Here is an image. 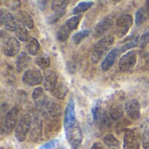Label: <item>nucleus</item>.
Instances as JSON below:
<instances>
[{
	"label": "nucleus",
	"mask_w": 149,
	"mask_h": 149,
	"mask_svg": "<svg viewBox=\"0 0 149 149\" xmlns=\"http://www.w3.org/2000/svg\"><path fill=\"white\" fill-rule=\"evenodd\" d=\"M114 43V37L107 34L103 36L94 46L92 54H91V59L93 63H98L100 61H101L102 57L106 54V53L111 48V47Z\"/></svg>",
	"instance_id": "f257e3e1"
},
{
	"label": "nucleus",
	"mask_w": 149,
	"mask_h": 149,
	"mask_svg": "<svg viewBox=\"0 0 149 149\" xmlns=\"http://www.w3.org/2000/svg\"><path fill=\"white\" fill-rule=\"evenodd\" d=\"M19 113V110L17 107L10 109L3 117L1 123V134L6 135L11 133V131L16 128L18 121L17 116Z\"/></svg>",
	"instance_id": "f03ea898"
},
{
	"label": "nucleus",
	"mask_w": 149,
	"mask_h": 149,
	"mask_svg": "<svg viewBox=\"0 0 149 149\" xmlns=\"http://www.w3.org/2000/svg\"><path fill=\"white\" fill-rule=\"evenodd\" d=\"M31 125H32V119L31 115L24 114L21 117L15 128V137L18 141L22 142L26 140L28 133L31 132Z\"/></svg>",
	"instance_id": "7ed1b4c3"
},
{
	"label": "nucleus",
	"mask_w": 149,
	"mask_h": 149,
	"mask_svg": "<svg viewBox=\"0 0 149 149\" xmlns=\"http://www.w3.org/2000/svg\"><path fill=\"white\" fill-rule=\"evenodd\" d=\"M65 137L72 149H78L82 143L83 134L78 123L65 128Z\"/></svg>",
	"instance_id": "20e7f679"
},
{
	"label": "nucleus",
	"mask_w": 149,
	"mask_h": 149,
	"mask_svg": "<svg viewBox=\"0 0 149 149\" xmlns=\"http://www.w3.org/2000/svg\"><path fill=\"white\" fill-rule=\"evenodd\" d=\"M141 141L142 136L138 128L128 130L124 135L123 149H139Z\"/></svg>",
	"instance_id": "39448f33"
},
{
	"label": "nucleus",
	"mask_w": 149,
	"mask_h": 149,
	"mask_svg": "<svg viewBox=\"0 0 149 149\" xmlns=\"http://www.w3.org/2000/svg\"><path fill=\"white\" fill-rule=\"evenodd\" d=\"M22 82L27 86H37L43 83V75L38 68H29L24 73Z\"/></svg>",
	"instance_id": "423d86ee"
},
{
	"label": "nucleus",
	"mask_w": 149,
	"mask_h": 149,
	"mask_svg": "<svg viewBox=\"0 0 149 149\" xmlns=\"http://www.w3.org/2000/svg\"><path fill=\"white\" fill-rule=\"evenodd\" d=\"M133 17L129 14L121 16L115 24V32L119 38L124 37L133 25Z\"/></svg>",
	"instance_id": "0eeeda50"
},
{
	"label": "nucleus",
	"mask_w": 149,
	"mask_h": 149,
	"mask_svg": "<svg viewBox=\"0 0 149 149\" xmlns=\"http://www.w3.org/2000/svg\"><path fill=\"white\" fill-rule=\"evenodd\" d=\"M20 43L18 40L13 36L6 38L3 42V51L5 55L13 57L17 55L19 52Z\"/></svg>",
	"instance_id": "6e6552de"
},
{
	"label": "nucleus",
	"mask_w": 149,
	"mask_h": 149,
	"mask_svg": "<svg viewBox=\"0 0 149 149\" xmlns=\"http://www.w3.org/2000/svg\"><path fill=\"white\" fill-rule=\"evenodd\" d=\"M136 61H137V52L134 50L129 51L120 58L119 62L120 69L123 72H127L135 66Z\"/></svg>",
	"instance_id": "1a4fd4ad"
},
{
	"label": "nucleus",
	"mask_w": 149,
	"mask_h": 149,
	"mask_svg": "<svg viewBox=\"0 0 149 149\" xmlns=\"http://www.w3.org/2000/svg\"><path fill=\"white\" fill-rule=\"evenodd\" d=\"M0 23L2 25L4 26L6 30L10 32H15L17 25L14 16L4 9L0 10Z\"/></svg>",
	"instance_id": "9d476101"
},
{
	"label": "nucleus",
	"mask_w": 149,
	"mask_h": 149,
	"mask_svg": "<svg viewBox=\"0 0 149 149\" xmlns=\"http://www.w3.org/2000/svg\"><path fill=\"white\" fill-rule=\"evenodd\" d=\"M58 77L56 72L53 70H45L43 74V87L45 90L47 91H52L53 89L56 87L58 82Z\"/></svg>",
	"instance_id": "9b49d317"
},
{
	"label": "nucleus",
	"mask_w": 149,
	"mask_h": 149,
	"mask_svg": "<svg viewBox=\"0 0 149 149\" xmlns=\"http://www.w3.org/2000/svg\"><path fill=\"white\" fill-rule=\"evenodd\" d=\"M77 123L76 119V112H75V103L72 98L65 111V119H64V129L67 128Z\"/></svg>",
	"instance_id": "f8f14e48"
},
{
	"label": "nucleus",
	"mask_w": 149,
	"mask_h": 149,
	"mask_svg": "<svg viewBox=\"0 0 149 149\" xmlns=\"http://www.w3.org/2000/svg\"><path fill=\"white\" fill-rule=\"evenodd\" d=\"M125 110L127 116L133 120H136L141 117V105L138 100L131 99L125 105Z\"/></svg>",
	"instance_id": "ddd939ff"
},
{
	"label": "nucleus",
	"mask_w": 149,
	"mask_h": 149,
	"mask_svg": "<svg viewBox=\"0 0 149 149\" xmlns=\"http://www.w3.org/2000/svg\"><path fill=\"white\" fill-rule=\"evenodd\" d=\"M113 24V18H111L109 16L103 18L95 26V30H94L95 37L102 36L106 32H107L112 27Z\"/></svg>",
	"instance_id": "4468645a"
},
{
	"label": "nucleus",
	"mask_w": 149,
	"mask_h": 149,
	"mask_svg": "<svg viewBox=\"0 0 149 149\" xmlns=\"http://www.w3.org/2000/svg\"><path fill=\"white\" fill-rule=\"evenodd\" d=\"M32 99H33L35 105H37V107H38V108H45L46 103L48 102L46 95H45L43 88H41V87H38L33 90Z\"/></svg>",
	"instance_id": "2eb2a0df"
},
{
	"label": "nucleus",
	"mask_w": 149,
	"mask_h": 149,
	"mask_svg": "<svg viewBox=\"0 0 149 149\" xmlns=\"http://www.w3.org/2000/svg\"><path fill=\"white\" fill-rule=\"evenodd\" d=\"M42 138V121L37 118L33 123V126L31 125V129L30 132V140L33 142H38L40 141Z\"/></svg>",
	"instance_id": "dca6fc26"
},
{
	"label": "nucleus",
	"mask_w": 149,
	"mask_h": 149,
	"mask_svg": "<svg viewBox=\"0 0 149 149\" xmlns=\"http://www.w3.org/2000/svg\"><path fill=\"white\" fill-rule=\"evenodd\" d=\"M117 55H118V49L116 48L112 49L110 52H108V54L106 55V57L103 59L101 62V68L103 71H107L113 67Z\"/></svg>",
	"instance_id": "f3484780"
},
{
	"label": "nucleus",
	"mask_w": 149,
	"mask_h": 149,
	"mask_svg": "<svg viewBox=\"0 0 149 149\" xmlns=\"http://www.w3.org/2000/svg\"><path fill=\"white\" fill-rule=\"evenodd\" d=\"M67 92H68V87L66 83L63 79L59 78L56 87L52 91V94L58 99H64Z\"/></svg>",
	"instance_id": "a211bd4d"
},
{
	"label": "nucleus",
	"mask_w": 149,
	"mask_h": 149,
	"mask_svg": "<svg viewBox=\"0 0 149 149\" xmlns=\"http://www.w3.org/2000/svg\"><path fill=\"white\" fill-rule=\"evenodd\" d=\"M16 18H17V20L24 25L26 28H33L34 26V21L31 18V16L25 11H18L16 14Z\"/></svg>",
	"instance_id": "6ab92c4d"
},
{
	"label": "nucleus",
	"mask_w": 149,
	"mask_h": 149,
	"mask_svg": "<svg viewBox=\"0 0 149 149\" xmlns=\"http://www.w3.org/2000/svg\"><path fill=\"white\" fill-rule=\"evenodd\" d=\"M45 109L47 112L48 115H50L52 118H58L62 114V108L60 105L53 100H49L46 103Z\"/></svg>",
	"instance_id": "aec40b11"
},
{
	"label": "nucleus",
	"mask_w": 149,
	"mask_h": 149,
	"mask_svg": "<svg viewBox=\"0 0 149 149\" xmlns=\"http://www.w3.org/2000/svg\"><path fill=\"white\" fill-rule=\"evenodd\" d=\"M30 61H31V57L29 56L28 54H26L25 52L19 53L17 57V60H16V69H17V71L19 73L24 71L27 68Z\"/></svg>",
	"instance_id": "412c9836"
},
{
	"label": "nucleus",
	"mask_w": 149,
	"mask_h": 149,
	"mask_svg": "<svg viewBox=\"0 0 149 149\" xmlns=\"http://www.w3.org/2000/svg\"><path fill=\"white\" fill-rule=\"evenodd\" d=\"M34 62H35V64L37 66H38L42 69H45V68H49V66L51 64L50 57L45 53H40V54H38L36 56Z\"/></svg>",
	"instance_id": "4be33fe9"
},
{
	"label": "nucleus",
	"mask_w": 149,
	"mask_h": 149,
	"mask_svg": "<svg viewBox=\"0 0 149 149\" xmlns=\"http://www.w3.org/2000/svg\"><path fill=\"white\" fill-rule=\"evenodd\" d=\"M109 115L111 117V119H113V120H118L120 119H121L124 115V108L123 106L117 103L114 104L111 106L110 111H109Z\"/></svg>",
	"instance_id": "5701e85b"
},
{
	"label": "nucleus",
	"mask_w": 149,
	"mask_h": 149,
	"mask_svg": "<svg viewBox=\"0 0 149 149\" xmlns=\"http://www.w3.org/2000/svg\"><path fill=\"white\" fill-rule=\"evenodd\" d=\"M26 48L28 51V54L31 55H38V51L40 49V45L38 40L36 38H30V40H28V43L26 45Z\"/></svg>",
	"instance_id": "b1692460"
},
{
	"label": "nucleus",
	"mask_w": 149,
	"mask_h": 149,
	"mask_svg": "<svg viewBox=\"0 0 149 149\" xmlns=\"http://www.w3.org/2000/svg\"><path fill=\"white\" fill-rule=\"evenodd\" d=\"M15 34H16V37L18 39V40H21V41H26L29 37L26 27L20 23L17 24V28L15 30Z\"/></svg>",
	"instance_id": "393cba45"
},
{
	"label": "nucleus",
	"mask_w": 149,
	"mask_h": 149,
	"mask_svg": "<svg viewBox=\"0 0 149 149\" xmlns=\"http://www.w3.org/2000/svg\"><path fill=\"white\" fill-rule=\"evenodd\" d=\"M93 4V2L91 1H82L80 3L78 4V5L72 10V13L75 15H79L81 12H84L86 11H87L88 9H90Z\"/></svg>",
	"instance_id": "a878e982"
},
{
	"label": "nucleus",
	"mask_w": 149,
	"mask_h": 149,
	"mask_svg": "<svg viewBox=\"0 0 149 149\" xmlns=\"http://www.w3.org/2000/svg\"><path fill=\"white\" fill-rule=\"evenodd\" d=\"M81 18H82V15H80V14L75 15V16H73V17L68 18V19L65 21V25L67 26V28L72 32V31L77 29V27L79 26V22H80V20H81Z\"/></svg>",
	"instance_id": "bb28decb"
},
{
	"label": "nucleus",
	"mask_w": 149,
	"mask_h": 149,
	"mask_svg": "<svg viewBox=\"0 0 149 149\" xmlns=\"http://www.w3.org/2000/svg\"><path fill=\"white\" fill-rule=\"evenodd\" d=\"M67 1H62V0H56L52 2V10L54 11V13H65V8H66Z\"/></svg>",
	"instance_id": "cd10ccee"
},
{
	"label": "nucleus",
	"mask_w": 149,
	"mask_h": 149,
	"mask_svg": "<svg viewBox=\"0 0 149 149\" xmlns=\"http://www.w3.org/2000/svg\"><path fill=\"white\" fill-rule=\"evenodd\" d=\"M70 32L71 31L67 28V26L65 25H62L59 30L58 31L57 34H56V37H57V40L60 42H64L68 38H69V35H70Z\"/></svg>",
	"instance_id": "c85d7f7f"
},
{
	"label": "nucleus",
	"mask_w": 149,
	"mask_h": 149,
	"mask_svg": "<svg viewBox=\"0 0 149 149\" xmlns=\"http://www.w3.org/2000/svg\"><path fill=\"white\" fill-rule=\"evenodd\" d=\"M148 14V13L147 11V9L141 8L140 10H138L137 12H136V15H135V23H136V25H142L146 21Z\"/></svg>",
	"instance_id": "c756f323"
},
{
	"label": "nucleus",
	"mask_w": 149,
	"mask_h": 149,
	"mask_svg": "<svg viewBox=\"0 0 149 149\" xmlns=\"http://www.w3.org/2000/svg\"><path fill=\"white\" fill-rule=\"evenodd\" d=\"M103 141H104V143H105L107 146H108V147H110V148H118V147L120 146L119 141H118L113 134H111V133L107 134V135L104 137Z\"/></svg>",
	"instance_id": "7c9ffc66"
},
{
	"label": "nucleus",
	"mask_w": 149,
	"mask_h": 149,
	"mask_svg": "<svg viewBox=\"0 0 149 149\" xmlns=\"http://www.w3.org/2000/svg\"><path fill=\"white\" fill-rule=\"evenodd\" d=\"M90 34V31L89 30H83V31H80L79 32H76L73 36H72V41L78 45L86 37H87L88 35Z\"/></svg>",
	"instance_id": "2f4dec72"
},
{
	"label": "nucleus",
	"mask_w": 149,
	"mask_h": 149,
	"mask_svg": "<svg viewBox=\"0 0 149 149\" xmlns=\"http://www.w3.org/2000/svg\"><path fill=\"white\" fill-rule=\"evenodd\" d=\"M100 105H101V101L98 100L95 102V104L92 107V116L94 121H97L99 117H100Z\"/></svg>",
	"instance_id": "473e14b6"
},
{
	"label": "nucleus",
	"mask_w": 149,
	"mask_h": 149,
	"mask_svg": "<svg viewBox=\"0 0 149 149\" xmlns=\"http://www.w3.org/2000/svg\"><path fill=\"white\" fill-rule=\"evenodd\" d=\"M139 39H140V38H139L138 36H136L135 38H134L133 40H131L128 43L125 44V45L121 47V51L124 52V51H126V50H128V49H130V48H132V47H136L137 45H139V41H140Z\"/></svg>",
	"instance_id": "72a5a7b5"
},
{
	"label": "nucleus",
	"mask_w": 149,
	"mask_h": 149,
	"mask_svg": "<svg viewBox=\"0 0 149 149\" xmlns=\"http://www.w3.org/2000/svg\"><path fill=\"white\" fill-rule=\"evenodd\" d=\"M142 146L144 149H149V125L145 128L142 134Z\"/></svg>",
	"instance_id": "f704fd0d"
},
{
	"label": "nucleus",
	"mask_w": 149,
	"mask_h": 149,
	"mask_svg": "<svg viewBox=\"0 0 149 149\" xmlns=\"http://www.w3.org/2000/svg\"><path fill=\"white\" fill-rule=\"evenodd\" d=\"M149 44V31L146 32L140 39L139 41V45L141 48H144L145 47H147V45Z\"/></svg>",
	"instance_id": "c9c22d12"
},
{
	"label": "nucleus",
	"mask_w": 149,
	"mask_h": 149,
	"mask_svg": "<svg viewBox=\"0 0 149 149\" xmlns=\"http://www.w3.org/2000/svg\"><path fill=\"white\" fill-rule=\"evenodd\" d=\"M57 142H58V141H57V140L50 141H48V142L45 143L44 145H42L39 149H53L55 147H56Z\"/></svg>",
	"instance_id": "e433bc0d"
},
{
	"label": "nucleus",
	"mask_w": 149,
	"mask_h": 149,
	"mask_svg": "<svg viewBox=\"0 0 149 149\" xmlns=\"http://www.w3.org/2000/svg\"><path fill=\"white\" fill-rule=\"evenodd\" d=\"M90 149H106V148H105L104 145H102L101 143H100V142H95V143L91 147V148Z\"/></svg>",
	"instance_id": "4c0bfd02"
},
{
	"label": "nucleus",
	"mask_w": 149,
	"mask_h": 149,
	"mask_svg": "<svg viewBox=\"0 0 149 149\" xmlns=\"http://www.w3.org/2000/svg\"><path fill=\"white\" fill-rule=\"evenodd\" d=\"M56 149H65V148H64V147H61V148H58Z\"/></svg>",
	"instance_id": "58836bf2"
}]
</instances>
